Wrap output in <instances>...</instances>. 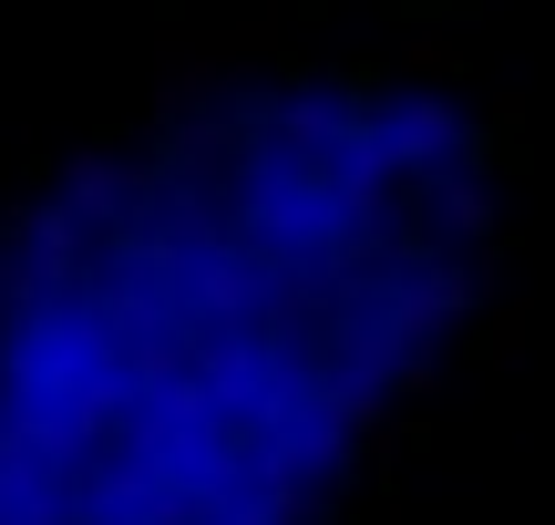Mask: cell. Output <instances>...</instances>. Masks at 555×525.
I'll return each instance as SVG.
<instances>
[{"mask_svg": "<svg viewBox=\"0 0 555 525\" xmlns=\"http://www.w3.org/2000/svg\"><path fill=\"white\" fill-rule=\"evenodd\" d=\"M350 124H360V73H339V62L278 73V93L247 114V165L278 185H319L330 155L350 144Z\"/></svg>", "mask_w": 555, "mask_h": 525, "instance_id": "6da1fadb", "label": "cell"}, {"mask_svg": "<svg viewBox=\"0 0 555 525\" xmlns=\"http://www.w3.org/2000/svg\"><path fill=\"white\" fill-rule=\"evenodd\" d=\"M165 165H155V135H73L52 155V206L82 227L93 247H124L155 206Z\"/></svg>", "mask_w": 555, "mask_h": 525, "instance_id": "7a4b0ae2", "label": "cell"}, {"mask_svg": "<svg viewBox=\"0 0 555 525\" xmlns=\"http://www.w3.org/2000/svg\"><path fill=\"white\" fill-rule=\"evenodd\" d=\"M196 114H237V52H227L217 21L165 11L155 41H144V124L176 135V124H196Z\"/></svg>", "mask_w": 555, "mask_h": 525, "instance_id": "3957f363", "label": "cell"}, {"mask_svg": "<svg viewBox=\"0 0 555 525\" xmlns=\"http://www.w3.org/2000/svg\"><path fill=\"white\" fill-rule=\"evenodd\" d=\"M401 371H412V350L391 341L380 309H350L339 341L319 350V392H330L339 412H391V402H401Z\"/></svg>", "mask_w": 555, "mask_h": 525, "instance_id": "277c9868", "label": "cell"}, {"mask_svg": "<svg viewBox=\"0 0 555 525\" xmlns=\"http://www.w3.org/2000/svg\"><path fill=\"white\" fill-rule=\"evenodd\" d=\"M422 238H433V258L504 247V165L474 155V165H453V176H422Z\"/></svg>", "mask_w": 555, "mask_h": 525, "instance_id": "5b68a950", "label": "cell"}, {"mask_svg": "<svg viewBox=\"0 0 555 525\" xmlns=\"http://www.w3.org/2000/svg\"><path fill=\"white\" fill-rule=\"evenodd\" d=\"M339 320H350V289H339V258H298V268H268V320L258 341L268 350H330Z\"/></svg>", "mask_w": 555, "mask_h": 525, "instance_id": "8992f818", "label": "cell"}, {"mask_svg": "<svg viewBox=\"0 0 555 525\" xmlns=\"http://www.w3.org/2000/svg\"><path fill=\"white\" fill-rule=\"evenodd\" d=\"M165 279H176V320L185 330H237V341H258V320H268V258L227 247V258L165 268Z\"/></svg>", "mask_w": 555, "mask_h": 525, "instance_id": "52a82bcc", "label": "cell"}, {"mask_svg": "<svg viewBox=\"0 0 555 525\" xmlns=\"http://www.w3.org/2000/svg\"><path fill=\"white\" fill-rule=\"evenodd\" d=\"M196 392L217 412V433H268V341L196 330Z\"/></svg>", "mask_w": 555, "mask_h": 525, "instance_id": "ba28073f", "label": "cell"}, {"mask_svg": "<svg viewBox=\"0 0 555 525\" xmlns=\"http://www.w3.org/2000/svg\"><path fill=\"white\" fill-rule=\"evenodd\" d=\"M155 165L176 196H237L247 176V114H196L176 135H155Z\"/></svg>", "mask_w": 555, "mask_h": 525, "instance_id": "9c48e42d", "label": "cell"}, {"mask_svg": "<svg viewBox=\"0 0 555 525\" xmlns=\"http://www.w3.org/2000/svg\"><path fill=\"white\" fill-rule=\"evenodd\" d=\"M380 82H391V93H463V31H453V21H412V31H391Z\"/></svg>", "mask_w": 555, "mask_h": 525, "instance_id": "30bf717a", "label": "cell"}, {"mask_svg": "<svg viewBox=\"0 0 555 525\" xmlns=\"http://www.w3.org/2000/svg\"><path fill=\"white\" fill-rule=\"evenodd\" d=\"M412 444H422V412H371V433H360V474H380V495L401 485V464H412Z\"/></svg>", "mask_w": 555, "mask_h": 525, "instance_id": "8fae6325", "label": "cell"}, {"mask_svg": "<svg viewBox=\"0 0 555 525\" xmlns=\"http://www.w3.org/2000/svg\"><path fill=\"white\" fill-rule=\"evenodd\" d=\"M525 341H535V309L504 289V299L483 309V361H494V371H515V361H525Z\"/></svg>", "mask_w": 555, "mask_h": 525, "instance_id": "7c38bea8", "label": "cell"}, {"mask_svg": "<svg viewBox=\"0 0 555 525\" xmlns=\"http://www.w3.org/2000/svg\"><path fill=\"white\" fill-rule=\"evenodd\" d=\"M227 52H237V82H247L258 62L288 52V11H247V21H227Z\"/></svg>", "mask_w": 555, "mask_h": 525, "instance_id": "4fadbf2b", "label": "cell"}]
</instances>
